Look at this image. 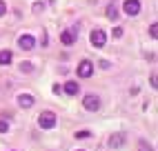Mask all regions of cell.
Listing matches in <instances>:
<instances>
[{
	"instance_id": "5",
	"label": "cell",
	"mask_w": 158,
	"mask_h": 151,
	"mask_svg": "<svg viewBox=\"0 0 158 151\" xmlns=\"http://www.w3.org/2000/svg\"><path fill=\"white\" fill-rule=\"evenodd\" d=\"M123 9H125L127 16H138L140 14V2H138V0H125Z\"/></svg>"
},
{
	"instance_id": "18",
	"label": "cell",
	"mask_w": 158,
	"mask_h": 151,
	"mask_svg": "<svg viewBox=\"0 0 158 151\" xmlns=\"http://www.w3.org/2000/svg\"><path fill=\"white\" fill-rule=\"evenodd\" d=\"M43 9H45V7H43V2H36V5H34V11H36V14H40Z\"/></svg>"
},
{
	"instance_id": "21",
	"label": "cell",
	"mask_w": 158,
	"mask_h": 151,
	"mask_svg": "<svg viewBox=\"0 0 158 151\" xmlns=\"http://www.w3.org/2000/svg\"><path fill=\"white\" fill-rule=\"evenodd\" d=\"M100 67H102V69H109V67H111V64H109L107 60H100Z\"/></svg>"
},
{
	"instance_id": "12",
	"label": "cell",
	"mask_w": 158,
	"mask_h": 151,
	"mask_svg": "<svg viewBox=\"0 0 158 151\" xmlns=\"http://www.w3.org/2000/svg\"><path fill=\"white\" fill-rule=\"evenodd\" d=\"M118 16H120L118 9H116L114 5H109V7H107V18H109V20H118Z\"/></svg>"
},
{
	"instance_id": "8",
	"label": "cell",
	"mask_w": 158,
	"mask_h": 151,
	"mask_svg": "<svg viewBox=\"0 0 158 151\" xmlns=\"http://www.w3.org/2000/svg\"><path fill=\"white\" fill-rule=\"evenodd\" d=\"M73 40H76V31H62V34H60V42H62V45H73Z\"/></svg>"
},
{
	"instance_id": "17",
	"label": "cell",
	"mask_w": 158,
	"mask_h": 151,
	"mask_svg": "<svg viewBox=\"0 0 158 151\" xmlns=\"http://www.w3.org/2000/svg\"><path fill=\"white\" fill-rule=\"evenodd\" d=\"M149 34H152V38H156V36H158V25H156V22L149 27Z\"/></svg>"
},
{
	"instance_id": "7",
	"label": "cell",
	"mask_w": 158,
	"mask_h": 151,
	"mask_svg": "<svg viewBox=\"0 0 158 151\" xmlns=\"http://www.w3.org/2000/svg\"><path fill=\"white\" fill-rule=\"evenodd\" d=\"M34 96H31V93H20L18 96V104L20 107H23V109H29V107H34Z\"/></svg>"
},
{
	"instance_id": "2",
	"label": "cell",
	"mask_w": 158,
	"mask_h": 151,
	"mask_svg": "<svg viewBox=\"0 0 158 151\" xmlns=\"http://www.w3.org/2000/svg\"><path fill=\"white\" fill-rule=\"evenodd\" d=\"M89 40H91V45L96 47V49H100V47H105V42H107V36H105L102 29H94L91 36H89Z\"/></svg>"
},
{
	"instance_id": "20",
	"label": "cell",
	"mask_w": 158,
	"mask_h": 151,
	"mask_svg": "<svg viewBox=\"0 0 158 151\" xmlns=\"http://www.w3.org/2000/svg\"><path fill=\"white\" fill-rule=\"evenodd\" d=\"M5 14H7V5L0 2V16H5Z\"/></svg>"
},
{
	"instance_id": "1",
	"label": "cell",
	"mask_w": 158,
	"mask_h": 151,
	"mask_svg": "<svg viewBox=\"0 0 158 151\" xmlns=\"http://www.w3.org/2000/svg\"><path fill=\"white\" fill-rule=\"evenodd\" d=\"M38 124L43 129H54L56 127V113L54 111H43L38 116Z\"/></svg>"
},
{
	"instance_id": "9",
	"label": "cell",
	"mask_w": 158,
	"mask_h": 151,
	"mask_svg": "<svg viewBox=\"0 0 158 151\" xmlns=\"http://www.w3.org/2000/svg\"><path fill=\"white\" fill-rule=\"evenodd\" d=\"M123 142H125V136H123V133H114L111 140H109V147H111V149H118Z\"/></svg>"
},
{
	"instance_id": "10",
	"label": "cell",
	"mask_w": 158,
	"mask_h": 151,
	"mask_svg": "<svg viewBox=\"0 0 158 151\" xmlns=\"http://www.w3.org/2000/svg\"><path fill=\"white\" fill-rule=\"evenodd\" d=\"M11 51H9V49H2V51H0V64H9V62H11Z\"/></svg>"
},
{
	"instance_id": "15",
	"label": "cell",
	"mask_w": 158,
	"mask_h": 151,
	"mask_svg": "<svg viewBox=\"0 0 158 151\" xmlns=\"http://www.w3.org/2000/svg\"><path fill=\"white\" fill-rule=\"evenodd\" d=\"M76 138H78V140H87V138H91V133H89V131H78Z\"/></svg>"
},
{
	"instance_id": "4",
	"label": "cell",
	"mask_w": 158,
	"mask_h": 151,
	"mask_svg": "<svg viewBox=\"0 0 158 151\" xmlns=\"http://www.w3.org/2000/svg\"><path fill=\"white\" fill-rule=\"evenodd\" d=\"M78 76L80 78H91V73H94V62H89V60H82L80 64H78Z\"/></svg>"
},
{
	"instance_id": "19",
	"label": "cell",
	"mask_w": 158,
	"mask_h": 151,
	"mask_svg": "<svg viewBox=\"0 0 158 151\" xmlns=\"http://www.w3.org/2000/svg\"><path fill=\"white\" fill-rule=\"evenodd\" d=\"M120 36H123V29L116 27V29H114V38H120Z\"/></svg>"
},
{
	"instance_id": "14",
	"label": "cell",
	"mask_w": 158,
	"mask_h": 151,
	"mask_svg": "<svg viewBox=\"0 0 158 151\" xmlns=\"http://www.w3.org/2000/svg\"><path fill=\"white\" fill-rule=\"evenodd\" d=\"M138 149H140V151H154V149H152L149 145L145 142V140H140V142H138Z\"/></svg>"
},
{
	"instance_id": "16",
	"label": "cell",
	"mask_w": 158,
	"mask_h": 151,
	"mask_svg": "<svg viewBox=\"0 0 158 151\" xmlns=\"http://www.w3.org/2000/svg\"><path fill=\"white\" fill-rule=\"evenodd\" d=\"M9 131V122L7 120H0V133H7Z\"/></svg>"
},
{
	"instance_id": "11",
	"label": "cell",
	"mask_w": 158,
	"mask_h": 151,
	"mask_svg": "<svg viewBox=\"0 0 158 151\" xmlns=\"http://www.w3.org/2000/svg\"><path fill=\"white\" fill-rule=\"evenodd\" d=\"M78 89H80V84H76V82H65V91H67L69 96H76Z\"/></svg>"
},
{
	"instance_id": "13",
	"label": "cell",
	"mask_w": 158,
	"mask_h": 151,
	"mask_svg": "<svg viewBox=\"0 0 158 151\" xmlns=\"http://www.w3.org/2000/svg\"><path fill=\"white\" fill-rule=\"evenodd\" d=\"M20 71H23V73H31V71H34V64H31V62H20Z\"/></svg>"
},
{
	"instance_id": "6",
	"label": "cell",
	"mask_w": 158,
	"mask_h": 151,
	"mask_svg": "<svg viewBox=\"0 0 158 151\" xmlns=\"http://www.w3.org/2000/svg\"><path fill=\"white\" fill-rule=\"evenodd\" d=\"M18 47H20V49H25V51H31V49L36 47V40H34V36H29V34L20 36V38H18Z\"/></svg>"
},
{
	"instance_id": "3",
	"label": "cell",
	"mask_w": 158,
	"mask_h": 151,
	"mask_svg": "<svg viewBox=\"0 0 158 151\" xmlns=\"http://www.w3.org/2000/svg\"><path fill=\"white\" fill-rule=\"evenodd\" d=\"M82 104H85L87 111H98L100 109V98H98V96H94V93H87L85 100H82Z\"/></svg>"
}]
</instances>
